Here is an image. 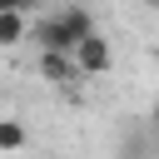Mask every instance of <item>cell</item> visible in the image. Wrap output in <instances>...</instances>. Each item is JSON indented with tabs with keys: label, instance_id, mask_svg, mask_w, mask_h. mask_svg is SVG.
<instances>
[{
	"label": "cell",
	"instance_id": "6da1fadb",
	"mask_svg": "<svg viewBox=\"0 0 159 159\" xmlns=\"http://www.w3.org/2000/svg\"><path fill=\"white\" fill-rule=\"evenodd\" d=\"M70 60H75L80 80H99V75H109V70H114V45L94 30V35H84V40L70 50Z\"/></svg>",
	"mask_w": 159,
	"mask_h": 159
},
{
	"label": "cell",
	"instance_id": "7a4b0ae2",
	"mask_svg": "<svg viewBox=\"0 0 159 159\" xmlns=\"http://www.w3.org/2000/svg\"><path fill=\"white\" fill-rule=\"evenodd\" d=\"M35 70H40V80L55 84V89H70V84L80 80V70H75L70 55H35Z\"/></svg>",
	"mask_w": 159,
	"mask_h": 159
},
{
	"label": "cell",
	"instance_id": "3957f363",
	"mask_svg": "<svg viewBox=\"0 0 159 159\" xmlns=\"http://www.w3.org/2000/svg\"><path fill=\"white\" fill-rule=\"evenodd\" d=\"M55 15H60V25H65V35H70V45H80L84 35H94V30H99V25H94V15H89V10L80 5V0H70V5H60Z\"/></svg>",
	"mask_w": 159,
	"mask_h": 159
},
{
	"label": "cell",
	"instance_id": "277c9868",
	"mask_svg": "<svg viewBox=\"0 0 159 159\" xmlns=\"http://www.w3.org/2000/svg\"><path fill=\"white\" fill-rule=\"evenodd\" d=\"M30 40V15L20 10H0V50H15Z\"/></svg>",
	"mask_w": 159,
	"mask_h": 159
},
{
	"label": "cell",
	"instance_id": "5b68a950",
	"mask_svg": "<svg viewBox=\"0 0 159 159\" xmlns=\"http://www.w3.org/2000/svg\"><path fill=\"white\" fill-rule=\"evenodd\" d=\"M25 144H30V129H25V119L5 114V119H0V154H20Z\"/></svg>",
	"mask_w": 159,
	"mask_h": 159
},
{
	"label": "cell",
	"instance_id": "8992f818",
	"mask_svg": "<svg viewBox=\"0 0 159 159\" xmlns=\"http://www.w3.org/2000/svg\"><path fill=\"white\" fill-rule=\"evenodd\" d=\"M0 10H20V15H30V10H35V0H0Z\"/></svg>",
	"mask_w": 159,
	"mask_h": 159
},
{
	"label": "cell",
	"instance_id": "52a82bcc",
	"mask_svg": "<svg viewBox=\"0 0 159 159\" xmlns=\"http://www.w3.org/2000/svg\"><path fill=\"white\" fill-rule=\"evenodd\" d=\"M154 139H159V99H154Z\"/></svg>",
	"mask_w": 159,
	"mask_h": 159
},
{
	"label": "cell",
	"instance_id": "ba28073f",
	"mask_svg": "<svg viewBox=\"0 0 159 159\" xmlns=\"http://www.w3.org/2000/svg\"><path fill=\"white\" fill-rule=\"evenodd\" d=\"M139 5H144V10H159V0H139Z\"/></svg>",
	"mask_w": 159,
	"mask_h": 159
}]
</instances>
